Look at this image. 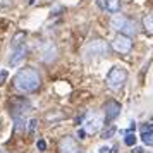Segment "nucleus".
I'll list each match as a JSON object with an SVG mask.
<instances>
[{
    "instance_id": "nucleus-11",
    "label": "nucleus",
    "mask_w": 153,
    "mask_h": 153,
    "mask_svg": "<svg viewBox=\"0 0 153 153\" xmlns=\"http://www.w3.org/2000/svg\"><path fill=\"white\" fill-rule=\"evenodd\" d=\"M143 28L153 35V14H148L143 17Z\"/></svg>"
},
{
    "instance_id": "nucleus-7",
    "label": "nucleus",
    "mask_w": 153,
    "mask_h": 153,
    "mask_svg": "<svg viewBox=\"0 0 153 153\" xmlns=\"http://www.w3.org/2000/svg\"><path fill=\"white\" fill-rule=\"evenodd\" d=\"M98 7L102 10H107V12H120V7H122V2L120 0H97Z\"/></svg>"
},
{
    "instance_id": "nucleus-4",
    "label": "nucleus",
    "mask_w": 153,
    "mask_h": 153,
    "mask_svg": "<svg viewBox=\"0 0 153 153\" xmlns=\"http://www.w3.org/2000/svg\"><path fill=\"white\" fill-rule=\"evenodd\" d=\"M108 53H110V47L103 40H95L86 47V55L88 57H107Z\"/></svg>"
},
{
    "instance_id": "nucleus-19",
    "label": "nucleus",
    "mask_w": 153,
    "mask_h": 153,
    "mask_svg": "<svg viewBox=\"0 0 153 153\" xmlns=\"http://www.w3.org/2000/svg\"><path fill=\"white\" fill-rule=\"evenodd\" d=\"M132 153H143V148H132Z\"/></svg>"
},
{
    "instance_id": "nucleus-15",
    "label": "nucleus",
    "mask_w": 153,
    "mask_h": 153,
    "mask_svg": "<svg viewBox=\"0 0 153 153\" xmlns=\"http://www.w3.org/2000/svg\"><path fill=\"white\" fill-rule=\"evenodd\" d=\"M36 126H38V120H36V119H31V120H29V134H35Z\"/></svg>"
},
{
    "instance_id": "nucleus-20",
    "label": "nucleus",
    "mask_w": 153,
    "mask_h": 153,
    "mask_svg": "<svg viewBox=\"0 0 153 153\" xmlns=\"http://www.w3.org/2000/svg\"><path fill=\"white\" fill-rule=\"evenodd\" d=\"M108 152V148H100V153H107Z\"/></svg>"
},
{
    "instance_id": "nucleus-18",
    "label": "nucleus",
    "mask_w": 153,
    "mask_h": 153,
    "mask_svg": "<svg viewBox=\"0 0 153 153\" xmlns=\"http://www.w3.org/2000/svg\"><path fill=\"white\" fill-rule=\"evenodd\" d=\"M84 136H86V131H84V129H79V131H77V138L84 139Z\"/></svg>"
},
{
    "instance_id": "nucleus-22",
    "label": "nucleus",
    "mask_w": 153,
    "mask_h": 153,
    "mask_svg": "<svg viewBox=\"0 0 153 153\" xmlns=\"http://www.w3.org/2000/svg\"><path fill=\"white\" fill-rule=\"evenodd\" d=\"M81 153H83V152H81Z\"/></svg>"
},
{
    "instance_id": "nucleus-13",
    "label": "nucleus",
    "mask_w": 153,
    "mask_h": 153,
    "mask_svg": "<svg viewBox=\"0 0 153 153\" xmlns=\"http://www.w3.org/2000/svg\"><path fill=\"white\" fill-rule=\"evenodd\" d=\"M115 131H117V129H115V126H110V127H108V129H107V131H105L103 134H102V138H103V139L112 138V136L115 134Z\"/></svg>"
},
{
    "instance_id": "nucleus-8",
    "label": "nucleus",
    "mask_w": 153,
    "mask_h": 153,
    "mask_svg": "<svg viewBox=\"0 0 153 153\" xmlns=\"http://www.w3.org/2000/svg\"><path fill=\"white\" fill-rule=\"evenodd\" d=\"M120 114V103L115 102V100H110L105 105V115H107V120H114L115 117H119Z\"/></svg>"
},
{
    "instance_id": "nucleus-2",
    "label": "nucleus",
    "mask_w": 153,
    "mask_h": 153,
    "mask_svg": "<svg viewBox=\"0 0 153 153\" xmlns=\"http://www.w3.org/2000/svg\"><path fill=\"white\" fill-rule=\"evenodd\" d=\"M110 26L115 29V31H119V33H122V35H126V36L136 35V22L131 21L129 17H126L124 14L115 12L110 19Z\"/></svg>"
},
{
    "instance_id": "nucleus-6",
    "label": "nucleus",
    "mask_w": 153,
    "mask_h": 153,
    "mask_svg": "<svg viewBox=\"0 0 153 153\" xmlns=\"http://www.w3.org/2000/svg\"><path fill=\"white\" fill-rule=\"evenodd\" d=\"M103 126V117L100 115V114H93L90 117L86 119V122H84V131L90 132V134H95V132L100 131V127Z\"/></svg>"
},
{
    "instance_id": "nucleus-21",
    "label": "nucleus",
    "mask_w": 153,
    "mask_h": 153,
    "mask_svg": "<svg viewBox=\"0 0 153 153\" xmlns=\"http://www.w3.org/2000/svg\"><path fill=\"white\" fill-rule=\"evenodd\" d=\"M0 153H5V152H2V150H0Z\"/></svg>"
},
{
    "instance_id": "nucleus-1",
    "label": "nucleus",
    "mask_w": 153,
    "mask_h": 153,
    "mask_svg": "<svg viewBox=\"0 0 153 153\" xmlns=\"http://www.w3.org/2000/svg\"><path fill=\"white\" fill-rule=\"evenodd\" d=\"M40 84H42V77L38 71L33 67H24L14 77V86L22 93H33L40 88Z\"/></svg>"
},
{
    "instance_id": "nucleus-14",
    "label": "nucleus",
    "mask_w": 153,
    "mask_h": 153,
    "mask_svg": "<svg viewBox=\"0 0 153 153\" xmlns=\"http://www.w3.org/2000/svg\"><path fill=\"white\" fill-rule=\"evenodd\" d=\"M150 134H153V124L143 126V127H141V138H143V136H150Z\"/></svg>"
},
{
    "instance_id": "nucleus-9",
    "label": "nucleus",
    "mask_w": 153,
    "mask_h": 153,
    "mask_svg": "<svg viewBox=\"0 0 153 153\" xmlns=\"http://www.w3.org/2000/svg\"><path fill=\"white\" fill-rule=\"evenodd\" d=\"M24 57H26V47L24 45H17V47H14V52H12L10 59H9V64L10 65H19Z\"/></svg>"
},
{
    "instance_id": "nucleus-16",
    "label": "nucleus",
    "mask_w": 153,
    "mask_h": 153,
    "mask_svg": "<svg viewBox=\"0 0 153 153\" xmlns=\"http://www.w3.org/2000/svg\"><path fill=\"white\" fill-rule=\"evenodd\" d=\"M143 143H145L146 146H153V134H150V136H143Z\"/></svg>"
},
{
    "instance_id": "nucleus-5",
    "label": "nucleus",
    "mask_w": 153,
    "mask_h": 153,
    "mask_svg": "<svg viewBox=\"0 0 153 153\" xmlns=\"http://www.w3.org/2000/svg\"><path fill=\"white\" fill-rule=\"evenodd\" d=\"M112 48L119 52V53H127L129 50L132 48V42H131V36H126V35H117L112 42Z\"/></svg>"
},
{
    "instance_id": "nucleus-3",
    "label": "nucleus",
    "mask_w": 153,
    "mask_h": 153,
    "mask_svg": "<svg viewBox=\"0 0 153 153\" xmlns=\"http://www.w3.org/2000/svg\"><path fill=\"white\" fill-rule=\"evenodd\" d=\"M126 79H127V71L124 67H120V65H115L107 74V86L110 90H120L124 86Z\"/></svg>"
},
{
    "instance_id": "nucleus-17",
    "label": "nucleus",
    "mask_w": 153,
    "mask_h": 153,
    "mask_svg": "<svg viewBox=\"0 0 153 153\" xmlns=\"http://www.w3.org/2000/svg\"><path fill=\"white\" fill-rule=\"evenodd\" d=\"M36 146H38V150H40V152H45V150H47V143H45L43 139H40V141L36 143Z\"/></svg>"
},
{
    "instance_id": "nucleus-10",
    "label": "nucleus",
    "mask_w": 153,
    "mask_h": 153,
    "mask_svg": "<svg viewBox=\"0 0 153 153\" xmlns=\"http://www.w3.org/2000/svg\"><path fill=\"white\" fill-rule=\"evenodd\" d=\"M59 148H60V153H76V141L69 136H65L60 141Z\"/></svg>"
},
{
    "instance_id": "nucleus-12",
    "label": "nucleus",
    "mask_w": 153,
    "mask_h": 153,
    "mask_svg": "<svg viewBox=\"0 0 153 153\" xmlns=\"http://www.w3.org/2000/svg\"><path fill=\"white\" fill-rule=\"evenodd\" d=\"M124 143L127 146H134V143H136V136H134L132 132H127V134H126V138H124Z\"/></svg>"
}]
</instances>
